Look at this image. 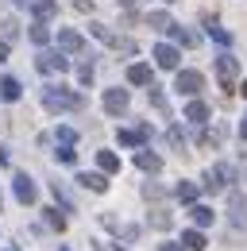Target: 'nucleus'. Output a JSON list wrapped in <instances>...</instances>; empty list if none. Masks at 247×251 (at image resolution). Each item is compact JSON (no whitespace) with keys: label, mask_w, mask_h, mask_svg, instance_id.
I'll return each mask as SVG.
<instances>
[{"label":"nucleus","mask_w":247,"mask_h":251,"mask_svg":"<svg viewBox=\"0 0 247 251\" xmlns=\"http://www.w3.org/2000/svg\"><path fill=\"white\" fill-rule=\"evenodd\" d=\"M43 104H47L50 112H74V108H81L85 100H81V93H74V89H66V85H47V89H43Z\"/></svg>","instance_id":"obj_1"},{"label":"nucleus","mask_w":247,"mask_h":251,"mask_svg":"<svg viewBox=\"0 0 247 251\" xmlns=\"http://www.w3.org/2000/svg\"><path fill=\"white\" fill-rule=\"evenodd\" d=\"M228 182H236V170H232L228 162H216V166H209V170H205V182H201V186L209 189V193H220Z\"/></svg>","instance_id":"obj_2"},{"label":"nucleus","mask_w":247,"mask_h":251,"mask_svg":"<svg viewBox=\"0 0 247 251\" xmlns=\"http://www.w3.org/2000/svg\"><path fill=\"white\" fill-rule=\"evenodd\" d=\"M35 70H39V74H66V70H70V58H66V50H43V54L35 58Z\"/></svg>","instance_id":"obj_3"},{"label":"nucleus","mask_w":247,"mask_h":251,"mask_svg":"<svg viewBox=\"0 0 247 251\" xmlns=\"http://www.w3.org/2000/svg\"><path fill=\"white\" fill-rule=\"evenodd\" d=\"M216 77H220L224 93H232V89H236V77H240V62H236L232 54H220V58H216Z\"/></svg>","instance_id":"obj_4"},{"label":"nucleus","mask_w":247,"mask_h":251,"mask_svg":"<svg viewBox=\"0 0 247 251\" xmlns=\"http://www.w3.org/2000/svg\"><path fill=\"white\" fill-rule=\"evenodd\" d=\"M174 89L182 97H197L205 89V77L197 74V70H178V77H174Z\"/></svg>","instance_id":"obj_5"},{"label":"nucleus","mask_w":247,"mask_h":251,"mask_svg":"<svg viewBox=\"0 0 247 251\" xmlns=\"http://www.w3.org/2000/svg\"><path fill=\"white\" fill-rule=\"evenodd\" d=\"M127 89H104V112L108 116H124L127 112Z\"/></svg>","instance_id":"obj_6"},{"label":"nucleus","mask_w":247,"mask_h":251,"mask_svg":"<svg viewBox=\"0 0 247 251\" xmlns=\"http://www.w3.org/2000/svg\"><path fill=\"white\" fill-rule=\"evenodd\" d=\"M178 62H182L178 47H170V43H158V47H154V66H158V70H178Z\"/></svg>","instance_id":"obj_7"},{"label":"nucleus","mask_w":247,"mask_h":251,"mask_svg":"<svg viewBox=\"0 0 247 251\" xmlns=\"http://www.w3.org/2000/svg\"><path fill=\"white\" fill-rule=\"evenodd\" d=\"M12 186H16V197H20L24 205H35V182H31L27 174H16V182H12Z\"/></svg>","instance_id":"obj_8"},{"label":"nucleus","mask_w":247,"mask_h":251,"mask_svg":"<svg viewBox=\"0 0 247 251\" xmlns=\"http://www.w3.org/2000/svg\"><path fill=\"white\" fill-rule=\"evenodd\" d=\"M58 47L66 50V54H77V50L85 47V39H81L77 31H70V27H66V31H58Z\"/></svg>","instance_id":"obj_9"},{"label":"nucleus","mask_w":247,"mask_h":251,"mask_svg":"<svg viewBox=\"0 0 247 251\" xmlns=\"http://www.w3.org/2000/svg\"><path fill=\"white\" fill-rule=\"evenodd\" d=\"M135 166L147 170V174H158V170H162V158L154 155V151H135Z\"/></svg>","instance_id":"obj_10"},{"label":"nucleus","mask_w":247,"mask_h":251,"mask_svg":"<svg viewBox=\"0 0 247 251\" xmlns=\"http://www.w3.org/2000/svg\"><path fill=\"white\" fill-rule=\"evenodd\" d=\"M185 120H189V124H205V120H209V104H205V100H189V104H185Z\"/></svg>","instance_id":"obj_11"},{"label":"nucleus","mask_w":247,"mask_h":251,"mask_svg":"<svg viewBox=\"0 0 247 251\" xmlns=\"http://www.w3.org/2000/svg\"><path fill=\"white\" fill-rule=\"evenodd\" d=\"M31 12H35V20H43V24H47V20H54V16H58V4H54V0H35V4H31Z\"/></svg>","instance_id":"obj_12"},{"label":"nucleus","mask_w":247,"mask_h":251,"mask_svg":"<svg viewBox=\"0 0 247 251\" xmlns=\"http://www.w3.org/2000/svg\"><path fill=\"white\" fill-rule=\"evenodd\" d=\"M127 81L131 85H151V66H143V62L127 66Z\"/></svg>","instance_id":"obj_13"},{"label":"nucleus","mask_w":247,"mask_h":251,"mask_svg":"<svg viewBox=\"0 0 247 251\" xmlns=\"http://www.w3.org/2000/svg\"><path fill=\"white\" fill-rule=\"evenodd\" d=\"M77 182H81L85 189H93V193H104V189H108L104 174H77Z\"/></svg>","instance_id":"obj_14"},{"label":"nucleus","mask_w":247,"mask_h":251,"mask_svg":"<svg viewBox=\"0 0 247 251\" xmlns=\"http://www.w3.org/2000/svg\"><path fill=\"white\" fill-rule=\"evenodd\" d=\"M20 93H24V85H20L16 77H4V81H0V97H4V100H20Z\"/></svg>","instance_id":"obj_15"},{"label":"nucleus","mask_w":247,"mask_h":251,"mask_svg":"<svg viewBox=\"0 0 247 251\" xmlns=\"http://www.w3.org/2000/svg\"><path fill=\"white\" fill-rule=\"evenodd\" d=\"M97 166H100L104 174H116V170H120V158L112 155V151H97Z\"/></svg>","instance_id":"obj_16"},{"label":"nucleus","mask_w":247,"mask_h":251,"mask_svg":"<svg viewBox=\"0 0 247 251\" xmlns=\"http://www.w3.org/2000/svg\"><path fill=\"white\" fill-rule=\"evenodd\" d=\"M89 31L97 35V39H100L104 47H116V50H120V35H112V31H108V27H104V24H93Z\"/></svg>","instance_id":"obj_17"},{"label":"nucleus","mask_w":247,"mask_h":251,"mask_svg":"<svg viewBox=\"0 0 247 251\" xmlns=\"http://www.w3.org/2000/svg\"><path fill=\"white\" fill-rule=\"evenodd\" d=\"M147 24H151L154 31H170V27H174V20H170L166 12H147Z\"/></svg>","instance_id":"obj_18"},{"label":"nucleus","mask_w":247,"mask_h":251,"mask_svg":"<svg viewBox=\"0 0 247 251\" xmlns=\"http://www.w3.org/2000/svg\"><path fill=\"white\" fill-rule=\"evenodd\" d=\"M170 35H174V43H182V47H197V35L185 31L182 24H174V27H170Z\"/></svg>","instance_id":"obj_19"},{"label":"nucleus","mask_w":247,"mask_h":251,"mask_svg":"<svg viewBox=\"0 0 247 251\" xmlns=\"http://www.w3.org/2000/svg\"><path fill=\"white\" fill-rule=\"evenodd\" d=\"M182 244L189 251H205V236H201V232H197V228H189V232H185L182 236Z\"/></svg>","instance_id":"obj_20"},{"label":"nucleus","mask_w":247,"mask_h":251,"mask_svg":"<svg viewBox=\"0 0 247 251\" xmlns=\"http://www.w3.org/2000/svg\"><path fill=\"white\" fill-rule=\"evenodd\" d=\"M189 213H193V224H201V228L213 224V209H209V205H193Z\"/></svg>","instance_id":"obj_21"},{"label":"nucleus","mask_w":247,"mask_h":251,"mask_svg":"<svg viewBox=\"0 0 247 251\" xmlns=\"http://www.w3.org/2000/svg\"><path fill=\"white\" fill-rule=\"evenodd\" d=\"M27 35H31V43H35V47H47V39H50V31H47V24H43V20H39Z\"/></svg>","instance_id":"obj_22"},{"label":"nucleus","mask_w":247,"mask_h":251,"mask_svg":"<svg viewBox=\"0 0 247 251\" xmlns=\"http://www.w3.org/2000/svg\"><path fill=\"white\" fill-rule=\"evenodd\" d=\"M151 224H154V228H162V232H166V228H170L174 220H170V213H166V209H154V213H151Z\"/></svg>","instance_id":"obj_23"},{"label":"nucleus","mask_w":247,"mask_h":251,"mask_svg":"<svg viewBox=\"0 0 247 251\" xmlns=\"http://www.w3.org/2000/svg\"><path fill=\"white\" fill-rule=\"evenodd\" d=\"M43 217H47V224H50L54 232H62V228H66V217H58V209H43Z\"/></svg>","instance_id":"obj_24"},{"label":"nucleus","mask_w":247,"mask_h":251,"mask_svg":"<svg viewBox=\"0 0 247 251\" xmlns=\"http://www.w3.org/2000/svg\"><path fill=\"white\" fill-rule=\"evenodd\" d=\"M209 35H213V39L220 43V47H232V35L224 31V27H216V24H209Z\"/></svg>","instance_id":"obj_25"},{"label":"nucleus","mask_w":247,"mask_h":251,"mask_svg":"<svg viewBox=\"0 0 247 251\" xmlns=\"http://www.w3.org/2000/svg\"><path fill=\"white\" fill-rule=\"evenodd\" d=\"M197 197V186L193 182H178V201H193Z\"/></svg>","instance_id":"obj_26"},{"label":"nucleus","mask_w":247,"mask_h":251,"mask_svg":"<svg viewBox=\"0 0 247 251\" xmlns=\"http://www.w3.org/2000/svg\"><path fill=\"white\" fill-rule=\"evenodd\" d=\"M58 162H77V151H74L70 143H62L58 147Z\"/></svg>","instance_id":"obj_27"},{"label":"nucleus","mask_w":247,"mask_h":251,"mask_svg":"<svg viewBox=\"0 0 247 251\" xmlns=\"http://www.w3.org/2000/svg\"><path fill=\"white\" fill-rule=\"evenodd\" d=\"M58 143H70V147H74V143H77V131H74V127H58Z\"/></svg>","instance_id":"obj_28"},{"label":"nucleus","mask_w":247,"mask_h":251,"mask_svg":"<svg viewBox=\"0 0 247 251\" xmlns=\"http://www.w3.org/2000/svg\"><path fill=\"white\" fill-rule=\"evenodd\" d=\"M166 139H170L174 147H185V135H182V127H170V131H166Z\"/></svg>","instance_id":"obj_29"},{"label":"nucleus","mask_w":247,"mask_h":251,"mask_svg":"<svg viewBox=\"0 0 247 251\" xmlns=\"http://www.w3.org/2000/svg\"><path fill=\"white\" fill-rule=\"evenodd\" d=\"M77 81H81V85H89V81H93V66H89V62L77 70Z\"/></svg>","instance_id":"obj_30"},{"label":"nucleus","mask_w":247,"mask_h":251,"mask_svg":"<svg viewBox=\"0 0 247 251\" xmlns=\"http://www.w3.org/2000/svg\"><path fill=\"white\" fill-rule=\"evenodd\" d=\"M151 104H154V108H162V112H166V97L158 93V89H154V85H151Z\"/></svg>","instance_id":"obj_31"},{"label":"nucleus","mask_w":247,"mask_h":251,"mask_svg":"<svg viewBox=\"0 0 247 251\" xmlns=\"http://www.w3.org/2000/svg\"><path fill=\"white\" fill-rule=\"evenodd\" d=\"M143 197H162V189H158V186H151V182H147V186H143Z\"/></svg>","instance_id":"obj_32"},{"label":"nucleus","mask_w":247,"mask_h":251,"mask_svg":"<svg viewBox=\"0 0 247 251\" xmlns=\"http://www.w3.org/2000/svg\"><path fill=\"white\" fill-rule=\"evenodd\" d=\"M74 8L77 12H93V0H74Z\"/></svg>","instance_id":"obj_33"},{"label":"nucleus","mask_w":247,"mask_h":251,"mask_svg":"<svg viewBox=\"0 0 247 251\" xmlns=\"http://www.w3.org/2000/svg\"><path fill=\"white\" fill-rule=\"evenodd\" d=\"M158 251H189V248H178V244H162Z\"/></svg>","instance_id":"obj_34"},{"label":"nucleus","mask_w":247,"mask_h":251,"mask_svg":"<svg viewBox=\"0 0 247 251\" xmlns=\"http://www.w3.org/2000/svg\"><path fill=\"white\" fill-rule=\"evenodd\" d=\"M240 139H247V116L240 120Z\"/></svg>","instance_id":"obj_35"},{"label":"nucleus","mask_w":247,"mask_h":251,"mask_svg":"<svg viewBox=\"0 0 247 251\" xmlns=\"http://www.w3.org/2000/svg\"><path fill=\"white\" fill-rule=\"evenodd\" d=\"M12 4H16V8H27V4H31V0H12Z\"/></svg>","instance_id":"obj_36"},{"label":"nucleus","mask_w":247,"mask_h":251,"mask_svg":"<svg viewBox=\"0 0 247 251\" xmlns=\"http://www.w3.org/2000/svg\"><path fill=\"white\" fill-rule=\"evenodd\" d=\"M120 4H124V8H131V4H135V0H120Z\"/></svg>","instance_id":"obj_37"},{"label":"nucleus","mask_w":247,"mask_h":251,"mask_svg":"<svg viewBox=\"0 0 247 251\" xmlns=\"http://www.w3.org/2000/svg\"><path fill=\"white\" fill-rule=\"evenodd\" d=\"M240 89H244V97H247V81H244V85H240Z\"/></svg>","instance_id":"obj_38"},{"label":"nucleus","mask_w":247,"mask_h":251,"mask_svg":"<svg viewBox=\"0 0 247 251\" xmlns=\"http://www.w3.org/2000/svg\"><path fill=\"white\" fill-rule=\"evenodd\" d=\"M244 182H247V170H244Z\"/></svg>","instance_id":"obj_39"},{"label":"nucleus","mask_w":247,"mask_h":251,"mask_svg":"<svg viewBox=\"0 0 247 251\" xmlns=\"http://www.w3.org/2000/svg\"><path fill=\"white\" fill-rule=\"evenodd\" d=\"M112 251H124V248H112Z\"/></svg>","instance_id":"obj_40"},{"label":"nucleus","mask_w":247,"mask_h":251,"mask_svg":"<svg viewBox=\"0 0 247 251\" xmlns=\"http://www.w3.org/2000/svg\"><path fill=\"white\" fill-rule=\"evenodd\" d=\"M162 4H170V0H162Z\"/></svg>","instance_id":"obj_41"},{"label":"nucleus","mask_w":247,"mask_h":251,"mask_svg":"<svg viewBox=\"0 0 247 251\" xmlns=\"http://www.w3.org/2000/svg\"><path fill=\"white\" fill-rule=\"evenodd\" d=\"M62 251H70V248H62Z\"/></svg>","instance_id":"obj_42"}]
</instances>
